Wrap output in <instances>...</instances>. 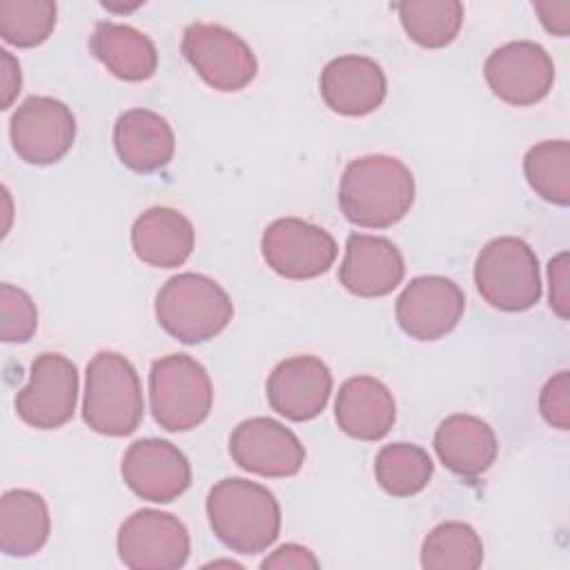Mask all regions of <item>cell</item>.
I'll use <instances>...</instances> for the list:
<instances>
[{"instance_id":"30","label":"cell","mask_w":570,"mask_h":570,"mask_svg":"<svg viewBox=\"0 0 570 570\" xmlns=\"http://www.w3.org/2000/svg\"><path fill=\"white\" fill-rule=\"evenodd\" d=\"M38 327V312L31 296L4 283L0 287V336L4 343H27Z\"/></svg>"},{"instance_id":"14","label":"cell","mask_w":570,"mask_h":570,"mask_svg":"<svg viewBox=\"0 0 570 570\" xmlns=\"http://www.w3.org/2000/svg\"><path fill=\"white\" fill-rule=\"evenodd\" d=\"M465 309V294L445 276L412 278L396 301L401 330L416 341H436L452 332Z\"/></svg>"},{"instance_id":"20","label":"cell","mask_w":570,"mask_h":570,"mask_svg":"<svg viewBox=\"0 0 570 570\" xmlns=\"http://www.w3.org/2000/svg\"><path fill=\"white\" fill-rule=\"evenodd\" d=\"M114 147L120 163L138 174L163 169L174 158L176 138L169 122L149 109H129L114 125Z\"/></svg>"},{"instance_id":"25","label":"cell","mask_w":570,"mask_h":570,"mask_svg":"<svg viewBox=\"0 0 570 570\" xmlns=\"http://www.w3.org/2000/svg\"><path fill=\"white\" fill-rule=\"evenodd\" d=\"M396 11L410 40L425 49L450 45L463 24V4L459 0H407L396 4Z\"/></svg>"},{"instance_id":"3","label":"cell","mask_w":570,"mask_h":570,"mask_svg":"<svg viewBox=\"0 0 570 570\" xmlns=\"http://www.w3.org/2000/svg\"><path fill=\"white\" fill-rule=\"evenodd\" d=\"M154 309L158 325L187 345L214 338L234 316L227 292L209 276L194 272L171 276L156 294Z\"/></svg>"},{"instance_id":"35","label":"cell","mask_w":570,"mask_h":570,"mask_svg":"<svg viewBox=\"0 0 570 570\" xmlns=\"http://www.w3.org/2000/svg\"><path fill=\"white\" fill-rule=\"evenodd\" d=\"M20 87H22V76H20L18 60L7 49H0V94H2L0 107L2 109L11 107V102L20 94Z\"/></svg>"},{"instance_id":"19","label":"cell","mask_w":570,"mask_h":570,"mask_svg":"<svg viewBox=\"0 0 570 570\" xmlns=\"http://www.w3.org/2000/svg\"><path fill=\"white\" fill-rule=\"evenodd\" d=\"M334 416L347 436L379 441L394 425V396L387 385L374 376H352L336 394Z\"/></svg>"},{"instance_id":"32","label":"cell","mask_w":570,"mask_h":570,"mask_svg":"<svg viewBox=\"0 0 570 570\" xmlns=\"http://www.w3.org/2000/svg\"><path fill=\"white\" fill-rule=\"evenodd\" d=\"M550 278V307L561 316L568 318L570 312V294H568V252L554 256L548 265Z\"/></svg>"},{"instance_id":"17","label":"cell","mask_w":570,"mask_h":570,"mask_svg":"<svg viewBox=\"0 0 570 570\" xmlns=\"http://www.w3.org/2000/svg\"><path fill=\"white\" fill-rule=\"evenodd\" d=\"M403 276L405 263L392 240L372 234H352L347 238L338 281L350 294L361 298L385 296Z\"/></svg>"},{"instance_id":"6","label":"cell","mask_w":570,"mask_h":570,"mask_svg":"<svg viewBox=\"0 0 570 570\" xmlns=\"http://www.w3.org/2000/svg\"><path fill=\"white\" fill-rule=\"evenodd\" d=\"M474 283L481 298L497 309H530L541 298L537 254L521 238H494L476 256Z\"/></svg>"},{"instance_id":"16","label":"cell","mask_w":570,"mask_h":570,"mask_svg":"<svg viewBox=\"0 0 570 570\" xmlns=\"http://www.w3.org/2000/svg\"><path fill=\"white\" fill-rule=\"evenodd\" d=\"M267 401L272 410L289 421L318 416L332 394L330 367L312 354L281 361L267 379Z\"/></svg>"},{"instance_id":"27","label":"cell","mask_w":570,"mask_h":570,"mask_svg":"<svg viewBox=\"0 0 570 570\" xmlns=\"http://www.w3.org/2000/svg\"><path fill=\"white\" fill-rule=\"evenodd\" d=\"M432 472L430 454L414 443L383 445L374 461L376 481L392 497L419 494L430 483Z\"/></svg>"},{"instance_id":"22","label":"cell","mask_w":570,"mask_h":570,"mask_svg":"<svg viewBox=\"0 0 570 570\" xmlns=\"http://www.w3.org/2000/svg\"><path fill=\"white\" fill-rule=\"evenodd\" d=\"M191 223L171 207H149L131 227L134 254L154 267H180L194 249Z\"/></svg>"},{"instance_id":"5","label":"cell","mask_w":570,"mask_h":570,"mask_svg":"<svg viewBox=\"0 0 570 570\" xmlns=\"http://www.w3.org/2000/svg\"><path fill=\"white\" fill-rule=\"evenodd\" d=\"M149 403L154 421L167 432H187L200 425L214 403L207 370L189 354H167L154 361Z\"/></svg>"},{"instance_id":"21","label":"cell","mask_w":570,"mask_h":570,"mask_svg":"<svg viewBox=\"0 0 570 570\" xmlns=\"http://www.w3.org/2000/svg\"><path fill=\"white\" fill-rule=\"evenodd\" d=\"M439 461L459 476H479L497 459L499 443L494 430L479 416L452 414L434 434Z\"/></svg>"},{"instance_id":"28","label":"cell","mask_w":570,"mask_h":570,"mask_svg":"<svg viewBox=\"0 0 570 570\" xmlns=\"http://www.w3.org/2000/svg\"><path fill=\"white\" fill-rule=\"evenodd\" d=\"M523 174L543 200L566 207L570 203V142L543 140L530 147L523 158Z\"/></svg>"},{"instance_id":"34","label":"cell","mask_w":570,"mask_h":570,"mask_svg":"<svg viewBox=\"0 0 570 570\" xmlns=\"http://www.w3.org/2000/svg\"><path fill=\"white\" fill-rule=\"evenodd\" d=\"M534 11L539 13L541 24L546 31L554 36H568L570 31V2H550V0H539L532 4Z\"/></svg>"},{"instance_id":"33","label":"cell","mask_w":570,"mask_h":570,"mask_svg":"<svg viewBox=\"0 0 570 570\" xmlns=\"http://www.w3.org/2000/svg\"><path fill=\"white\" fill-rule=\"evenodd\" d=\"M321 563L318 559L314 557L312 550L298 546V543H285L281 548H276L263 563L261 568H278V570H287V568H296V570H305V568H312L316 570Z\"/></svg>"},{"instance_id":"12","label":"cell","mask_w":570,"mask_h":570,"mask_svg":"<svg viewBox=\"0 0 570 570\" xmlns=\"http://www.w3.org/2000/svg\"><path fill=\"white\" fill-rule=\"evenodd\" d=\"M483 76L497 98L514 107H528L550 94L554 65L541 45L517 40L488 56Z\"/></svg>"},{"instance_id":"1","label":"cell","mask_w":570,"mask_h":570,"mask_svg":"<svg viewBox=\"0 0 570 570\" xmlns=\"http://www.w3.org/2000/svg\"><path fill=\"white\" fill-rule=\"evenodd\" d=\"M412 203L414 176L394 156H361L352 160L341 176V212L358 227H392L410 212Z\"/></svg>"},{"instance_id":"18","label":"cell","mask_w":570,"mask_h":570,"mask_svg":"<svg viewBox=\"0 0 570 570\" xmlns=\"http://www.w3.org/2000/svg\"><path fill=\"white\" fill-rule=\"evenodd\" d=\"M387 80L379 62L367 56H338L321 71V96L341 116H365L381 107Z\"/></svg>"},{"instance_id":"29","label":"cell","mask_w":570,"mask_h":570,"mask_svg":"<svg viewBox=\"0 0 570 570\" xmlns=\"http://www.w3.org/2000/svg\"><path fill=\"white\" fill-rule=\"evenodd\" d=\"M56 13L58 9L51 0H2L0 36L20 49L42 45L56 27Z\"/></svg>"},{"instance_id":"7","label":"cell","mask_w":570,"mask_h":570,"mask_svg":"<svg viewBox=\"0 0 570 570\" xmlns=\"http://www.w3.org/2000/svg\"><path fill=\"white\" fill-rule=\"evenodd\" d=\"M183 53L196 73L218 91L245 89L256 71V56L249 45L220 24L194 22L183 33Z\"/></svg>"},{"instance_id":"2","label":"cell","mask_w":570,"mask_h":570,"mask_svg":"<svg viewBox=\"0 0 570 570\" xmlns=\"http://www.w3.org/2000/svg\"><path fill=\"white\" fill-rule=\"evenodd\" d=\"M207 517L214 534L234 552L258 554L281 532V505L261 483L223 479L207 494Z\"/></svg>"},{"instance_id":"13","label":"cell","mask_w":570,"mask_h":570,"mask_svg":"<svg viewBox=\"0 0 570 570\" xmlns=\"http://www.w3.org/2000/svg\"><path fill=\"white\" fill-rule=\"evenodd\" d=\"M229 454L238 468L269 479L292 476L305 461V448L298 436L267 416L238 423L229 436Z\"/></svg>"},{"instance_id":"31","label":"cell","mask_w":570,"mask_h":570,"mask_svg":"<svg viewBox=\"0 0 570 570\" xmlns=\"http://www.w3.org/2000/svg\"><path fill=\"white\" fill-rule=\"evenodd\" d=\"M543 421L557 430H570V374L563 370L546 381L539 394Z\"/></svg>"},{"instance_id":"11","label":"cell","mask_w":570,"mask_h":570,"mask_svg":"<svg viewBox=\"0 0 570 570\" xmlns=\"http://www.w3.org/2000/svg\"><path fill=\"white\" fill-rule=\"evenodd\" d=\"M9 136L16 154L31 165H51L73 145L76 118L71 109L49 96H29L11 116Z\"/></svg>"},{"instance_id":"26","label":"cell","mask_w":570,"mask_h":570,"mask_svg":"<svg viewBox=\"0 0 570 570\" xmlns=\"http://www.w3.org/2000/svg\"><path fill=\"white\" fill-rule=\"evenodd\" d=\"M481 563L483 543L476 530L468 523H439L423 539L421 566L428 570H476Z\"/></svg>"},{"instance_id":"4","label":"cell","mask_w":570,"mask_h":570,"mask_svg":"<svg viewBox=\"0 0 570 570\" xmlns=\"http://www.w3.org/2000/svg\"><path fill=\"white\" fill-rule=\"evenodd\" d=\"M142 414V387L134 365L118 352H98L85 374V423L105 436H127L136 432Z\"/></svg>"},{"instance_id":"9","label":"cell","mask_w":570,"mask_h":570,"mask_svg":"<svg viewBox=\"0 0 570 570\" xmlns=\"http://www.w3.org/2000/svg\"><path fill=\"white\" fill-rule=\"evenodd\" d=\"M261 249L265 263L289 281H307L325 274L338 254L330 232L301 218L269 223L263 232Z\"/></svg>"},{"instance_id":"8","label":"cell","mask_w":570,"mask_h":570,"mask_svg":"<svg viewBox=\"0 0 570 570\" xmlns=\"http://www.w3.org/2000/svg\"><path fill=\"white\" fill-rule=\"evenodd\" d=\"M118 557L131 570H174L189 557V532L178 517L160 510H138L118 530Z\"/></svg>"},{"instance_id":"15","label":"cell","mask_w":570,"mask_h":570,"mask_svg":"<svg viewBox=\"0 0 570 570\" xmlns=\"http://www.w3.org/2000/svg\"><path fill=\"white\" fill-rule=\"evenodd\" d=\"M127 488L145 501L169 503L191 483L187 456L169 441L140 439L131 443L120 465Z\"/></svg>"},{"instance_id":"10","label":"cell","mask_w":570,"mask_h":570,"mask_svg":"<svg viewBox=\"0 0 570 570\" xmlns=\"http://www.w3.org/2000/svg\"><path fill=\"white\" fill-rule=\"evenodd\" d=\"M76 401V365L58 352H42L31 363L29 383L16 394V412L36 430H56L73 416Z\"/></svg>"},{"instance_id":"24","label":"cell","mask_w":570,"mask_h":570,"mask_svg":"<svg viewBox=\"0 0 570 570\" xmlns=\"http://www.w3.org/2000/svg\"><path fill=\"white\" fill-rule=\"evenodd\" d=\"M47 501L33 490H9L0 499V550L9 557H31L49 539Z\"/></svg>"},{"instance_id":"23","label":"cell","mask_w":570,"mask_h":570,"mask_svg":"<svg viewBox=\"0 0 570 570\" xmlns=\"http://www.w3.org/2000/svg\"><path fill=\"white\" fill-rule=\"evenodd\" d=\"M89 47L107 71L127 82L147 80L158 67V51L149 36L129 24L100 20L94 27Z\"/></svg>"}]
</instances>
